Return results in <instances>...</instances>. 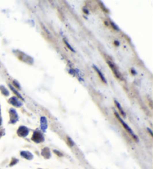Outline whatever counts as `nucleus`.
Instances as JSON below:
<instances>
[{
  "instance_id": "obj_9",
  "label": "nucleus",
  "mask_w": 153,
  "mask_h": 169,
  "mask_svg": "<svg viewBox=\"0 0 153 169\" xmlns=\"http://www.w3.org/2000/svg\"><path fill=\"white\" fill-rule=\"evenodd\" d=\"M40 125H41V129L43 130H46V128H47V120H46V117H41V118H40Z\"/></svg>"
},
{
  "instance_id": "obj_20",
  "label": "nucleus",
  "mask_w": 153,
  "mask_h": 169,
  "mask_svg": "<svg viewBox=\"0 0 153 169\" xmlns=\"http://www.w3.org/2000/svg\"><path fill=\"white\" fill-rule=\"evenodd\" d=\"M41 26H42V27H43V28H44V30H45V31H46V32H47V34H50V33H49V31H48V30H47V29H46V27H45V26H44V25H43V24H41Z\"/></svg>"
},
{
  "instance_id": "obj_1",
  "label": "nucleus",
  "mask_w": 153,
  "mask_h": 169,
  "mask_svg": "<svg viewBox=\"0 0 153 169\" xmlns=\"http://www.w3.org/2000/svg\"><path fill=\"white\" fill-rule=\"evenodd\" d=\"M114 114H115V116H116V117H117V118H118V120L120 121V123L122 124V125L123 126L124 128H125V129H126V130H127L128 132H129V134L131 135V137H133V138L135 139L136 140V141H137H137H138V138H137V136H136V135H135V133H134V132H133V131H132V130H131V128H130V127H129V126H128V124H126V122H123V121H122V119L120 118V116H119V114H117V112H115Z\"/></svg>"
},
{
  "instance_id": "obj_18",
  "label": "nucleus",
  "mask_w": 153,
  "mask_h": 169,
  "mask_svg": "<svg viewBox=\"0 0 153 169\" xmlns=\"http://www.w3.org/2000/svg\"><path fill=\"white\" fill-rule=\"evenodd\" d=\"M67 139H68V142H69V143L70 144V146H73V145H74V142H73V140H72L71 139L69 138V137H68Z\"/></svg>"
},
{
  "instance_id": "obj_2",
  "label": "nucleus",
  "mask_w": 153,
  "mask_h": 169,
  "mask_svg": "<svg viewBox=\"0 0 153 169\" xmlns=\"http://www.w3.org/2000/svg\"><path fill=\"white\" fill-rule=\"evenodd\" d=\"M31 139H32L33 142H36V143H41V142H43L44 141V135L40 133V131L36 130L33 133Z\"/></svg>"
},
{
  "instance_id": "obj_16",
  "label": "nucleus",
  "mask_w": 153,
  "mask_h": 169,
  "mask_svg": "<svg viewBox=\"0 0 153 169\" xmlns=\"http://www.w3.org/2000/svg\"><path fill=\"white\" fill-rule=\"evenodd\" d=\"M110 23H111V26H112V27H113L115 30H117V31H119L118 26H116V25H115V24L114 23V22H112V21H111V22H110Z\"/></svg>"
},
{
  "instance_id": "obj_7",
  "label": "nucleus",
  "mask_w": 153,
  "mask_h": 169,
  "mask_svg": "<svg viewBox=\"0 0 153 169\" xmlns=\"http://www.w3.org/2000/svg\"><path fill=\"white\" fill-rule=\"evenodd\" d=\"M9 114L11 116V123L14 124L18 120V116H17V113L14 109H10Z\"/></svg>"
},
{
  "instance_id": "obj_12",
  "label": "nucleus",
  "mask_w": 153,
  "mask_h": 169,
  "mask_svg": "<svg viewBox=\"0 0 153 169\" xmlns=\"http://www.w3.org/2000/svg\"><path fill=\"white\" fill-rule=\"evenodd\" d=\"M114 103H115V104H116V107H117V109H118L119 111H120V113L124 117H126V113L124 112V110H122V108L121 107V106H120V103H119V102L116 100L114 101Z\"/></svg>"
},
{
  "instance_id": "obj_19",
  "label": "nucleus",
  "mask_w": 153,
  "mask_h": 169,
  "mask_svg": "<svg viewBox=\"0 0 153 169\" xmlns=\"http://www.w3.org/2000/svg\"><path fill=\"white\" fill-rule=\"evenodd\" d=\"M99 4H100V5L102 6V8H103V11H106V12H108V11H107V8H106V7H105V6L103 5V4L102 3V2H99Z\"/></svg>"
},
{
  "instance_id": "obj_14",
  "label": "nucleus",
  "mask_w": 153,
  "mask_h": 169,
  "mask_svg": "<svg viewBox=\"0 0 153 169\" xmlns=\"http://www.w3.org/2000/svg\"><path fill=\"white\" fill-rule=\"evenodd\" d=\"M0 90H1V92L2 93V94L5 95V96H7V95H9L8 91H7V89H6V88L5 87H3V86H0Z\"/></svg>"
},
{
  "instance_id": "obj_3",
  "label": "nucleus",
  "mask_w": 153,
  "mask_h": 169,
  "mask_svg": "<svg viewBox=\"0 0 153 169\" xmlns=\"http://www.w3.org/2000/svg\"><path fill=\"white\" fill-rule=\"evenodd\" d=\"M107 64H108V66H110V68L111 69V70H112V72H113V73L114 74L115 77H116L117 78H118V79H120V80H122V75H121L120 72H119L118 69H117V66H115V64H114L113 62L108 61V60H107Z\"/></svg>"
},
{
  "instance_id": "obj_6",
  "label": "nucleus",
  "mask_w": 153,
  "mask_h": 169,
  "mask_svg": "<svg viewBox=\"0 0 153 169\" xmlns=\"http://www.w3.org/2000/svg\"><path fill=\"white\" fill-rule=\"evenodd\" d=\"M8 102L13 106L16 107H20L22 106V103L19 101L18 98L16 96L11 97L9 99V101H8Z\"/></svg>"
},
{
  "instance_id": "obj_15",
  "label": "nucleus",
  "mask_w": 153,
  "mask_h": 169,
  "mask_svg": "<svg viewBox=\"0 0 153 169\" xmlns=\"http://www.w3.org/2000/svg\"><path fill=\"white\" fill-rule=\"evenodd\" d=\"M64 42L65 43V44H66V45H67V47H68V49H69V50H71V51H73V52H75V50H74V49H73V48L72 47V46H70V45H69V43H68V42H67V40H64Z\"/></svg>"
},
{
  "instance_id": "obj_10",
  "label": "nucleus",
  "mask_w": 153,
  "mask_h": 169,
  "mask_svg": "<svg viewBox=\"0 0 153 169\" xmlns=\"http://www.w3.org/2000/svg\"><path fill=\"white\" fill-rule=\"evenodd\" d=\"M93 69H95V71H96L97 73H98L99 76V78H101V80H102V82H103V83H105V84H106V83H107V82H106V79H105V78L104 75L102 74V72H101L100 70H99V69L98 68H97V66H95V65L93 66Z\"/></svg>"
},
{
  "instance_id": "obj_13",
  "label": "nucleus",
  "mask_w": 153,
  "mask_h": 169,
  "mask_svg": "<svg viewBox=\"0 0 153 169\" xmlns=\"http://www.w3.org/2000/svg\"><path fill=\"white\" fill-rule=\"evenodd\" d=\"M9 87H10V89H11V90H12V91L14 92V94L16 95V96L18 97V98H20V99H22V101H24V99H23V98H22V95H20V93H18V92L16 91V89H15L13 87H12V86H11V85H10V84H9Z\"/></svg>"
},
{
  "instance_id": "obj_17",
  "label": "nucleus",
  "mask_w": 153,
  "mask_h": 169,
  "mask_svg": "<svg viewBox=\"0 0 153 169\" xmlns=\"http://www.w3.org/2000/svg\"><path fill=\"white\" fill-rule=\"evenodd\" d=\"M13 84H14V85L16 88H18V89H20V84H19V83L17 81H16V80H14Z\"/></svg>"
},
{
  "instance_id": "obj_5",
  "label": "nucleus",
  "mask_w": 153,
  "mask_h": 169,
  "mask_svg": "<svg viewBox=\"0 0 153 169\" xmlns=\"http://www.w3.org/2000/svg\"><path fill=\"white\" fill-rule=\"evenodd\" d=\"M18 57L20 60H21L22 61L25 62V59H26V63L29 64H33V59L31 58V57L28 56L27 55L24 54L23 52H20V55H18Z\"/></svg>"
},
{
  "instance_id": "obj_24",
  "label": "nucleus",
  "mask_w": 153,
  "mask_h": 169,
  "mask_svg": "<svg viewBox=\"0 0 153 169\" xmlns=\"http://www.w3.org/2000/svg\"><path fill=\"white\" fill-rule=\"evenodd\" d=\"M114 43L116 44V45H117V46H118V45H119V42H117V41H115V42H114Z\"/></svg>"
},
{
  "instance_id": "obj_11",
  "label": "nucleus",
  "mask_w": 153,
  "mask_h": 169,
  "mask_svg": "<svg viewBox=\"0 0 153 169\" xmlns=\"http://www.w3.org/2000/svg\"><path fill=\"white\" fill-rule=\"evenodd\" d=\"M42 156H44V158L46 159H49L50 158V156H51V153H50V151L48 147H45L44 149L42 150V153H41Z\"/></svg>"
},
{
  "instance_id": "obj_8",
  "label": "nucleus",
  "mask_w": 153,
  "mask_h": 169,
  "mask_svg": "<svg viewBox=\"0 0 153 169\" xmlns=\"http://www.w3.org/2000/svg\"><path fill=\"white\" fill-rule=\"evenodd\" d=\"M20 155L25 159H26V160H31L33 158V155L30 153L29 151H21L20 152Z\"/></svg>"
},
{
  "instance_id": "obj_23",
  "label": "nucleus",
  "mask_w": 153,
  "mask_h": 169,
  "mask_svg": "<svg viewBox=\"0 0 153 169\" xmlns=\"http://www.w3.org/2000/svg\"><path fill=\"white\" fill-rule=\"evenodd\" d=\"M147 130H149V131H150V134H151V136H152V131H151V130L149 129V128H148Z\"/></svg>"
},
{
  "instance_id": "obj_21",
  "label": "nucleus",
  "mask_w": 153,
  "mask_h": 169,
  "mask_svg": "<svg viewBox=\"0 0 153 169\" xmlns=\"http://www.w3.org/2000/svg\"><path fill=\"white\" fill-rule=\"evenodd\" d=\"M54 152H55V153H56L57 155H59L60 156H62V154H61V153H60V152H59V151H55H55H54Z\"/></svg>"
},
{
  "instance_id": "obj_4",
  "label": "nucleus",
  "mask_w": 153,
  "mask_h": 169,
  "mask_svg": "<svg viewBox=\"0 0 153 169\" xmlns=\"http://www.w3.org/2000/svg\"><path fill=\"white\" fill-rule=\"evenodd\" d=\"M17 135L20 137H26L29 133V130L28 129L26 126H20V127L17 130Z\"/></svg>"
},
{
  "instance_id": "obj_22",
  "label": "nucleus",
  "mask_w": 153,
  "mask_h": 169,
  "mask_svg": "<svg viewBox=\"0 0 153 169\" xmlns=\"http://www.w3.org/2000/svg\"><path fill=\"white\" fill-rule=\"evenodd\" d=\"M83 11H84V12L86 14H88V13H89V12H88V11H87V9H85V8H84Z\"/></svg>"
}]
</instances>
